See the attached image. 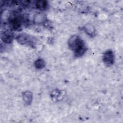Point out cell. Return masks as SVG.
<instances>
[{
	"mask_svg": "<svg viewBox=\"0 0 123 123\" xmlns=\"http://www.w3.org/2000/svg\"><path fill=\"white\" fill-rule=\"evenodd\" d=\"M13 33L12 32L7 30L3 32L1 35V39L4 43H9L11 42L13 38Z\"/></svg>",
	"mask_w": 123,
	"mask_h": 123,
	"instance_id": "cell-3",
	"label": "cell"
},
{
	"mask_svg": "<svg viewBox=\"0 0 123 123\" xmlns=\"http://www.w3.org/2000/svg\"><path fill=\"white\" fill-rule=\"evenodd\" d=\"M11 25L14 29H17L21 26V22L17 17H14L11 20Z\"/></svg>",
	"mask_w": 123,
	"mask_h": 123,
	"instance_id": "cell-5",
	"label": "cell"
},
{
	"mask_svg": "<svg viewBox=\"0 0 123 123\" xmlns=\"http://www.w3.org/2000/svg\"><path fill=\"white\" fill-rule=\"evenodd\" d=\"M45 65L44 62L42 59H39L36 61L35 63V66L37 68H42Z\"/></svg>",
	"mask_w": 123,
	"mask_h": 123,
	"instance_id": "cell-7",
	"label": "cell"
},
{
	"mask_svg": "<svg viewBox=\"0 0 123 123\" xmlns=\"http://www.w3.org/2000/svg\"><path fill=\"white\" fill-rule=\"evenodd\" d=\"M30 38H31L29 36L24 34H20L17 37V40L18 41V42L23 44L29 43Z\"/></svg>",
	"mask_w": 123,
	"mask_h": 123,
	"instance_id": "cell-4",
	"label": "cell"
},
{
	"mask_svg": "<svg viewBox=\"0 0 123 123\" xmlns=\"http://www.w3.org/2000/svg\"><path fill=\"white\" fill-rule=\"evenodd\" d=\"M103 61L106 65H111L114 62V55L111 50L107 51L103 56Z\"/></svg>",
	"mask_w": 123,
	"mask_h": 123,
	"instance_id": "cell-2",
	"label": "cell"
},
{
	"mask_svg": "<svg viewBox=\"0 0 123 123\" xmlns=\"http://www.w3.org/2000/svg\"><path fill=\"white\" fill-rule=\"evenodd\" d=\"M69 46L74 50L75 55L77 57L82 56L85 52L86 46L84 42L76 36H74L70 38Z\"/></svg>",
	"mask_w": 123,
	"mask_h": 123,
	"instance_id": "cell-1",
	"label": "cell"
},
{
	"mask_svg": "<svg viewBox=\"0 0 123 123\" xmlns=\"http://www.w3.org/2000/svg\"><path fill=\"white\" fill-rule=\"evenodd\" d=\"M36 4L37 7L40 10H45L48 6L47 1L45 0H38L37 1Z\"/></svg>",
	"mask_w": 123,
	"mask_h": 123,
	"instance_id": "cell-6",
	"label": "cell"
}]
</instances>
